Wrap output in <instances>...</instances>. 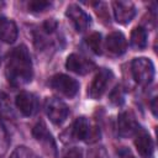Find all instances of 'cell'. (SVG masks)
Wrapping results in <instances>:
<instances>
[{"mask_svg":"<svg viewBox=\"0 0 158 158\" xmlns=\"http://www.w3.org/2000/svg\"><path fill=\"white\" fill-rule=\"evenodd\" d=\"M6 77L12 86H21L32 79V62L25 46L14 48L6 62Z\"/></svg>","mask_w":158,"mask_h":158,"instance_id":"cell-1","label":"cell"},{"mask_svg":"<svg viewBox=\"0 0 158 158\" xmlns=\"http://www.w3.org/2000/svg\"><path fill=\"white\" fill-rule=\"evenodd\" d=\"M70 135L75 139H83L85 142H95L100 137V130L95 126H91L85 117H78L73 123Z\"/></svg>","mask_w":158,"mask_h":158,"instance_id":"cell-2","label":"cell"},{"mask_svg":"<svg viewBox=\"0 0 158 158\" xmlns=\"http://www.w3.org/2000/svg\"><path fill=\"white\" fill-rule=\"evenodd\" d=\"M132 74L135 80L141 85H148L154 77L153 63L148 58H136L132 60Z\"/></svg>","mask_w":158,"mask_h":158,"instance_id":"cell-3","label":"cell"},{"mask_svg":"<svg viewBox=\"0 0 158 158\" xmlns=\"http://www.w3.org/2000/svg\"><path fill=\"white\" fill-rule=\"evenodd\" d=\"M49 84L54 90H57L58 93H60L62 95H64L67 98L75 96L79 90L78 81L65 74H57V75L52 77Z\"/></svg>","mask_w":158,"mask_h":158,"instance_id":"cell-4","label":"cell"},{"mask_svg":"<svg viewBox=\"0 0 158 158\" xmlns=\"http://www.w3.org/2000/svg\"><path fill=\"white\" fill-rule=\"evenodd\" d=\"M46 112L54 125H60L65 121L69 114V109L62 100L57 98H51L46 100Z\"/></svg>","mask_w":158,"mask_h":158,"instance_id":"cell-5","label":"cell"},{"mask_svg":"<svg viewBox=\"0 0 158 158\" xmlns=\"http://www.w3.org/2000/svg\"><path fill=\"white\" fill-rule=\"evenodd\" d=\"M112 79V73L109 69H101L95 78L93 79L89 89H88V94L91 99H99L102 96V94L106 91L107 85L110 83V80Z\"/></svg>","mask_w":158,"mask_h":158,"instance_id":"cell-6","label":"cell"},{"mask_svg":"<svg viewBox=\"0 0 158 158\" xmlns=\"http://www.w3.org/2000/svg\"><path fill=\"white\" fill-rule=\"evenodd\" d=\"M32 135L38 142H41L46 153H48L49 156H56V152H57L56 143H54V141H53L51 133L48 132L47 126L43 121H40L35 125V127L32 130Z\"/></svg>","mask_w":158,"mask_h":158,"instance_id":"cell-7","label":"cell"},{"mask_svg":"<svg viewBox=\"0 0 158 158\" xmlns=\"http://www.w3.org/2000/svg\"><path fill=\"white\" fill-rule=\"evenodd\" d=\"M65 15L70 20V22L73 23L74 28L78 32L85 31L89 27V25H90V17H89V15L83 9H80L78 5H69L68 9H67Z\"/></svg>","mask_w":158,"mask_h":158,"instance_id":"cell-8","label":"cell"},{"mask_svg":"<svg viewBox=\"0 0 158 158\" xmlns=\"http://www.w3.org/2000/svg\"><path fill=\"white\" fill-rule=\"evenodd\" d=\"M117 130L120 136L122 137H131L137 133L139 127L136 121V117L131 111H123L120 114L117 120Z\"/></svg>","mask_w":158,"mask_h":158,"instance_id":"cell-9","label":"cell"},{"mask_svg":"<svg viewBox=\"0 0 158 158\" xmlns=\"http://www.w3.org/2000/svg\"><path fill=\"white\" fill-rule=\"evenodd\" d=\"M112 10H114L115 20L122 25L128 23L135 17V14H136L133 4L130 1H114Z\"/></svg>","mask_w":158,"mask_h":158,"instance_id":"cell-10","label":"cell"},{"mask_svg":"<svg viewBox=\"0 0 158 158\" xmlns=\"http://www.w3.org/2000/svg\"><path fill=\"white\" fill-rule=\"evenodd\" d=\"M65 67H67L69 70H72V72H74V73H77V74H81V75H83V74H86V73L91 72L95 65H94V63H93L91 60H89L88 58H85V57H83V56H80V54L73 53V54H70V56L67 58Z\"/></svg>","mask_w":158,"mask_h":158,"instance_id":"cell-11","label":"cell"},{"mask_svg":"<svg viewBox=\"0 0 158 158\" xmlns=\"http://www.w3.org/2000/svg\"><path fill=\"white\" fill-rule=\"evenodd\" d=\"M16 106L22 115L31 116L37 111L38 101H37V98L32 93L21 91L16 96Z\"/></svg>","mask_w":158,"mask_h":158,"instance_id":"cell-12","label":"cell"},{"mask_svg":"<svg viewBox=\"0 0 158 158\" xmlns=\"http://www.w3.org/2000/svg\"><path fill=\"white\" fill-rule=\"evenodd\" d=\"M135 146L138 151V153L143 158H151L153 153V142L151 136L144 131V130H138L136 133V139H135Z\"/></svg>","mask_w":158,"mask_h":158,"instance_id":"cell-13","label":"cell"},{"mask_svg":"<svg viewBox=\"0 0 158 158\" xmlns=\"http://www.w3.org/2000/svg\"><path fill=\"white\" fill-rule=\"evenodd\" d=\"M106 48L114 56H120L125 53L127 48V42L121 32H112L106 38Z\"/></svg>","mask_w":158,"mask_h":158,"instance_id":"cell-14","label":"cell"},{"mask_svg":"<svg viewBox=\"0 0 158 158\" xmlns=\"http://www.w3.org/2000/svg\"><path fill=\"white\" fill-rule=\"evenodd\" d=\"M17 38L16 23L6 17H0V41L6 43H14Z\"/></svg>","mask_w":158,"mask_h":158,"instance_id":"cell-15","label":"cell"},{"mask_svg":"<svg viewBox=\"0 0 158 158\" xmlns=\"http://www.w3.org/2000/svg\"><path fill=\"white\" fill-rule=\"evenodd\" d=\"M131 43L137 49L144 48L146 44H147V32H146V30L142 28V27L133 28V31L131 33Z\"/></svg>","mask_w":158,"mask_h":158,"instance_id":"cell-16","label":"cell"},{"mask_svg":"<svg viewBox=\"0 0 158 158\" xmlns=\"http://www.w3.org/2000/svg\"><path fill=\"white\" fill-rule=\"evenodd\" d=\"M86 43L95 54H101V36L98 32L91 33L86 38Z\"/></svg>","mask_w":158,"mask_h":158,"instance_id":"cell-17","label":"cell"},{"mask_svg":"<svg viewBox=\"0 0 158 158\" xmlns=\"http://www.w3.org/2000/svg\"><path fill=\"white\" fill-rule=\"evenodd\" d=\"M10 144V138H9V133L5 128V126L2 125V122L0 121V154L6 153L7 148Z\"/></svg>","mask_w":158,"mask_h":158,"instance_id":"cell-18","label":"cell"},{"mask_svg":"<svg viewBox=\"0 0 158 158\" xmlns=\"http://www.w3.org/2000/svg\"><path fill=\"white\" fill-rule=\"evenodd\" d=\"M51 6L49 1H43V0H33L28 2V10L31 12H42L47 10Z\"/></svg>","mask_w":158,"mask_h":158,"instance_id":"cell-19","label":"cell"},{"mask_svg":"<svg viewBox=\"0 0 158 158\" xmlns=\"http://www.w3.org/2000/svg\"><path fill=\"white\" fill-rule=\"evenodd\" d=\"M10 158H37V156L32 151H30L28 148H26L23 146H20L12 152Z\"/></svg>","mask_w":158,"mask_h":158,"instance_id":"cell-20","label":"cell"},{"mask_svg":"<svg viewBox=\"0 0 158 158\" xmlns=\"http://www.w3.org/2000/svg\"><path fill=\"white\" fill-rule=\"evenodd\" d=\"M110 100L111 102H114L115 105H121L123 102V91L121 86H116L111 94H110Z\"/></svg>","mask_w":158,"mask_h":158,"instance_id":"cell-21","label":"cell"},{"mask_svg":"<svg viewBox=\"0 0 158 158\" xmlns=\"http://www.w3.org/2000/svg\"><path fill=\"white\" fill-rule=\"evenodd\" d=\"M81 157H83V153L79 148H70L63 156V158H81Z\"/></svg>","mask_w":158,"mask_h":158,"instance_id":"cell-22","label":"cell"},{"mask_svg":"<svg viewBox=\"0 0 158 158\" xmlns=\"http://www.w3.org/2000/svg\"><path fill=\"white\" fill-rule=\"evenodd\" d=\"M56 27H57V22L54 20H47L43 25V28L46 32H52L56 30Z\"/></svg>","mask_w":158,"mask_h":158,"instance_id":"cell-23","label":"cell"},{"mask_svg":"<svg viewBox=\"0 0 158 158\" xmlns=\"http://www.w3.org/2000/svg\"><path fill=\"white\" fill-rule=\"evenodd\" d=\"M152 111H153V115L156 116L157 115V109H156V98L153 99V101H152Z\"/></svg>","mask_w":158,"mask_h":158,"instance_id":"cell-24","label":"cell"},{"mask_svg":"<svg viewBox=\"0 0 158 158\" xmlns=\"http://www.w3.org/2000/svg\"><path fill=\"white\" fill-rule=\"evenodd\" d=\"M122 158H135V157H133L130 152H126V154H123V156H122Z\"/></svg>","mask_w":158,"mask_h":158,"instance_id":"cell-25","label":"cell"},{"mask_svg":"<svg viewBox=\"0 0 158 158\" xmlns=\"http://www.w3.org/2000/svg\"><path fill=\"white\" fill-rule=\"evenodd\" d=\"M98 158H109V157H107V156H106V154L102 152L101 154H99V157H98Z\"/></svg>","mask_w":158,"mask_h":158,"instance_id":"cell-26","label":"cell"},{"mask_svg":"<svg viewBox=\"0 0 158 158\" xmlns=\"http://www.w3.org/2000/svg\"><path fill=\"white\" fill-rule=\"evenodd\" d=\"M4 5H5V4H4V2H2V1H0V10H1V9H2V7H4Z\"/></svg>","mask_w":158,"mask_h":158,"instance_id":"cell-27","label":"cell"}]
</instances>
